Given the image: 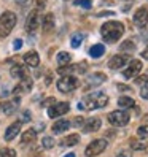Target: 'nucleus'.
<instances>
[{
    "instance_id": "nucleus-1",
    "label": "nucleus",
    "mask_w": 148,
    "mask_h": 157,
    "mask_svg": "<svg viewBox=\"0 0 148 157\" xmlns=\"http://www.w3.org/2000/svg\"><path fill=\"white\" fill-rule=\"evenodd\" d=\"M124 33V25L118 21H108L100 27V35L107 43H115L123 36Z\"/></svg>"
},
{
    "instance_id": "nucleus-2",
    "label": "nucleus",
    "mask_w": 148,
    "mask_h": 157,
    "mask_svg": "<svg viewBox=\"0 0 148 157\" xmlns=\"http://www.w3.org/2000/svg\"><path fill=\"white\" fill-rule=\"evenodd\" d=\"M108 103V97L104 94V92H92V94H88L83 97V100L78 103L80 109H99L104 108Z\"/></svg>"
},
{
    "instance_id": "nucleus-3",
    "label": "nucleus",
    "mask_w": 148,
    "mask_h": 157,
    "mask_svg": "<svg viewBox=\"0 0 148 157\" xmlns=\"http://www.w3.org/2000/svg\"><path fill=\"white\" fill-rule=\"evenodd\" d=\"M16 14L13 11H3L0 14V36L5 38L11 33V30L16 25Z\"/></svg>"
},
{
    "instance_id": "nucleus-4",
    "label": "nucleus",
    "mask_w": 148,
    "mask_h": 157,
    "mask_svg": "<svg viewBox=\"0 0 148 157\" xmlns=\"http://www.w3.org/2000/svg\"><path fill=\"white\" fill-rule=\"evenodd\" d=\"M108 122L115 125V127H124L129 124V121H131V116H129V113L126 111V109H116V111H112L108 116Z\"/></svg>"
},
{
    "instance_id": "nucleus-5",
    "label": "nucleus",
    "mask_w": 148,
    "mask_h": 157,
    "mask_svg": "<svg viewBox=\"0 0 148 157\" xmlns=\"http://www.w3.org/2000/svg\"><path fill=\"white\" fill-rule=\"evenodd\" d=\"M58 90L62 92V94H69V92H73L77 87H78V79L72 75H67V76H62L58 82Z\"/></svg>"
},
{
    "instance_id": "nucleus-6",
    "label": "nucleus",
    "mask_w": 148,
    "mask_h": 157,
    "mask_svg": "<svg viewBox=\"0 0 148 157\" xmlns=\"http://www.w3.org/2000/svg\"><path fill=\"white\" fill-rule=\"evenodd\" d=\"M105 149H107V140L99 138V140H94L88 144V147L85 149V155L86 157H96L99 154H102Z\"/></svg>"
},
{
    "instance_id": "nucleus-7",
    "label": "nucleus",
    "mask_w": 148,
    "mask_h": 157,
    "mask_svg": "<svg viewBox=\"0 0 148 157\" xmlns=\"http://www.w3.org/2000/svg\"><path fill=\"white\" fill-rule=\"evenodd\" d=\"M88 68L86 62H80V63H75V65H66V67H59L58 68V73L62 76H67L70 73H85Z\"/></svg>"
},
{
    "instance_id": "nucleus-8",
    "label": "nucleus",
    "mask_w": 148,
    "mask_h": 157,
    "mask_svg": "<svg viewBox=\"0 0 148 157\" xmlns=\"http://www.w3.org/2000/svg\"><path fill=\"white\" fill-rule=\"evenodd\" d=\"M40 16H38V10H34L30 11V14L27 16V19H26V30L27 33H35L37 29H38V24H40Z\"/></svg>"
},
{
    "instance_id": "nucleus-9",
    "label": "nucleus",
    "mask_w": 148,
    "mask_h": 157,
    "mask_svg": "<svg viewBox=\"0 0 148 157\" xmlns=\"http://www.w3.org/2000/svg\"><path fill=\"white\" fill-rule=\"evenodd\" d=\"M70 109V105L67 101H61V103H54L53 106L48 108V116L50 117H61L62 114L69 113Z\"/></svg>"
},
{
    "instance_id": "nucleus-10",
    "label": "nucleus",
    "mask_w": 148,
    "mask_h": 157,
    "mask_svg": "<svg viewBox=\"0 0 148 157\" xmlns=\"http://www.w3.org/2000/svg\"><path fill=\"white\" fill-rule=\"evenodd\" d=\"M142 62L140 60H131L129 62V65L126 67V70L123 71V76L124 78H134V76H138V73H140V70H142Z\"/></svg>"
},
{
    "instance_id": "nucleus-11",
    "label": "nucleus",
    "mask_w": 148,
    "mask_h": 157,
    "mask_svg": "<svg viewBox=\"0 0 148 157\" xmlns=\"http://www.w3.org/2000/svg\"><path fill=\"white\" fill-rule=\"evenodd\" d=\"M127 62H129V56H127V54H116V56H113L112 59H110L108 68L119 70V68H123Z\"/></svg>"
},
{
    "instance_id": "nucleus-12",
    "label": "nucleus",
    "mask_w": 148,
    "mask_h": 157,
    "mask_svg": "<svg viewBox=\"0 0 148 157\" xmlns=\"http://www.w3.org/2000/svg\"><path fill=\"white\" fill-rule=\"evenodd\" d=\"M134 24L138 25V27H145L148 24V8L142 6V8H138V10L134 13Z\"/></svg>"
},
{
    "instance_id": "nucleus-13",
    "label": "nucleus",
    "mask_w": 148,
    "mask_h": 157,
    "mask_svg": "<svg viewBox=\"0 0 148 157\" xmlns=\"http://www.w3.org/2000/svg\"><path fill=\"white\" fill-rule=\"evenodd\" d=\"M21 127H22V122H21V121L13 122L10 127L6 128V132H5V141H11V140H14V138L21 133Z\"/></svg>"
},
{
    "instance_id": "nucleus-14",
    "label": "nucleus",
    "mask_w": 148,
    "mask_h": 157,
    "mask_svg": "<svg viewBox=\"0 0 148 157\" xmlns=\"http://www.w3.org/2000/svg\"><path fill=\"white\" fill-rule=\"evenodd\" d=\"M100 125H102V121L99 117H91V119H86L85 124H83V130L86 133H91V132H97Z\"/></svg>"
},
{
    "instance_id": "nucleus-15",
    "label": "nucleus",
    "mask_w": 148,
    "mask_h": 157,
    "mask_svg": "<svg viewBox=\"0 0 148 157\" xmlns=\"http://www.w3.org/2000/svg\"><path fill=\"white\" fill-rule=\"evenodd\" d=\"M107 81V76L104 73H92L86 78V86L88 87H94V86H100L102 82Z\"/></svg>"
},
{
    "instance_id": "nucleus-16",
    "label": "nucleus",
    "mask_w": 148,
    "mask_h": 157,
    "mask_svg": "<svg viewBox=\"0 0 148 157\" xmlns=\"http://www.w3.org/2000/svg\"><path fill=\"white\" fill-rule=\"evenodd\" d=\"M22 59H24V62H26L29 67H38V65H40V56H38V52H37V51L26 52Z\"/></svg>"
},
{
    "instance_id": "nucleus-17",
    "label": "nucleus",
    "mask_w": 148,
    "mask_h": 157,
    "mask_svg": "<svg viewBox=\"0 0 148 157\" xmlns=\"http://www.w3.org/2000/svg\"><path fill=\"white\" fill-rule=\"evenodd\" d=\"M72 122L67 121V119H61V121H56L53 124V133H64V132H67L69 128H70Z\"/></svg>"
},
{
    "instance_id": "nucleus-18",
    "label": "nucleus",
    "mask_w": 148,
    "mask_h": 157,
    "mask_svg": "<svg viewBox=\"0 0 148 157\" xmlns=\"http://www.w3.org/2000/svg\"><path fill=\"white\" fill-rule=\"evenodd\" d=\"M32 79L30 78H24V79H21V82H19V86H16L14 89H13V95H18L19 92H29L30 89H32Z\"/></svg>"
},
{
    "instance_id": "nucleus-19",
    "label": "nucleus",
    "mask_w": 148,
    "mask_h": 157,
    "mask_svg": "<svg viewBox=\"0 0 148 157\" xmlns=\"http://www.w3.org/2000/svg\"><path fill=\"white\" fill-rule=\"evenodd\" d=\"M16 105H18V100L16 101H3V103H0V111L5 116H11L16 111Z\"/></svg>"
},
{
    "instance_id": "nucleus-20",
    "label": "nucleus",
    "mask_w": 148,
    "mask_h": 157,
    "mask_svg": "<svg viewBox=\"0 0 148 157\" xmlns=\"http://www.w3.org/2000/svg\"><path fill=\"white\" fill-rule=\"evenodd\" d=\"M80 141V135L78 133H72V135H67L61 140V146L62 147H70V146H75L77 143Z\"/></svg>"
},
{
    "instance_id": "nucleus-21",
    "label": "nucleus",
    "mask_w": 148,
    "mask_h": 157,
    "mask_svg": "<svg viewBox=\"0 0 148 157\" xmlns=\"http://www.w3.org/2000/svg\"><path fill=\"white\" fill-rule=\"evenodd\" d=\"M10 75L16 79H24V78H27V70L22 65H13L10 70Z\"/></svg>"
},
{
    "instance_id": "nucleus-22",
    "label": "nucleus",
    "mask_w": 148,
    "mask_h": 157,
    "mask_svg": "<svg viewBox=\"0 0 148 157\" xmlns=\"http://www.w3.org/2000/svg\"><path fill=\"white\" fill-rule=\"evenodd\" d=\"M54 29V14L53 13H48L45 17H43V32H51Z\"/></svg>"
},
{
    "instance_id": "nucleus-23",
    "label": "nucleus",
    "mask_w": 148,
    "mask_h": 157,
    "mask_svg": "<svg viewBox=\"0 0 148 157\" xmlns=\"http://www.w3.org/2000/svg\"><path fill=\"white\" fill-rule=\"evenodd\" d=\"M104 52H105L104 44H92L91 49H89V56L94 57V59H99L100 56H104Z\"/></svg>"
},
{
    "instance_id": "nucleus-24",
    "label": "nucleus",
    "mask_w": 148,
    "mask_h": 157,
    "mask_svg": "<svg viewBox=\"0 0 148 157\" xmlns=\"http://www.w3.org/2000/svg\"><path fill=\"white\" fill-rule=\"evenodd\" d=\"M35 138H37V133L34 128H29V130H26L22 135H21V143L22 144H29L32 141H35Z\"/></svg>"
},
{
    "instance_id": "nucleus-25",
    "label": "nucleus",
    "mask_w": 148,
    "mask_h": 157,
    "mask_svg": "<svg viewBox=\"0 0 148 157\" xmlns=\"http://www.w3.org/2000/svg\"><path fill=\"white\" fill-rule=\"evenodd\" d=\"M56 59H58V63H59L61 67H66V65H69V63H70L72 56H70L67 51H62V52L58 54V57H56Z\"/></svg>"
},
{
    "instance_id": "nucleus-26",
    "label": "nucleus",
    "mask_w": 148,
    "mask_h": 157,
    "mask_svg": "<svg viewBox=\"0 0 148 157\" xmlns=\"http://www.w3.org/2000/svg\"><path fill=\"white\" fill-rule=\"evenodd\" d=\"M118 105H119V108H132V106L135 105V101H134V98H131V97L123 95V97L118 98Z\"/></svg>"
},
{
    "instance_id": "nucleus-27",
    "label": "nucleus",
    "mask_w": 148,
    "mask_h": 157,
    "mask_svg": "<svg viewBox=\"0 0 148 157\" xmlns=\"http://www.w3.org/2000/svg\"><path fill=\"white\" fill-rule=\"evenodd\" d=\"M83 40H85V35H83V33H75V35L72 36L70 46L77 49V48H80V44H81V41H83Z\"/></svg>"
},
{
    "instance_id": "nucleus-28",
    "label": "nucleus",
    "mask_w": 148,
    "mask_h": 157,
    "mask_svg": "<svg viewBox=\"0 0 148 157\" xmlns=\"http://www.w3.org/2000/svg\"><path fill=\"white\" fill-rule=\"evenodd\" d=\"M42 144L45 149H51V147H54V144H56V141H54L53 136H45L42 140Z\"/></svg>"
},
{
    "instance_id": "nucleus-29",
    "label": "nucleus",
    "mask_w": 148,
    "mask_h": 157,
    "mask_svg": "<svg viewBox=\"0 0 148 157\" xmlns=\"http://www.w3.org/2000/svg\"><path fill=\"white\" fill-rule=\"evenodd\" d=\"M0 157H16V151L11 149V147H3L0 151Z\"/></svg>"
},
{
    "instance_id": "nucleus-30",
    "label": "nucleus",
    "mask_w": 148,
    "mask_h": 157,
    "mask_svg": "<svg viewBox=\"0 0 148 157\" xmlns=\"http://www.w3.org/2000/svg\"><path fill=\"white\" fill-rule=\"evenodd\" d=\"M75 6H81V8H85V10H89L92 6V2L91 0H75Z\"/></svg>"
},
{
    "instance_id": "nucleus-31",
    "label": "nucleus",
    "mask_w": 148,
    "mask_h": 157,
    "mask_svg": "<svg viewBox=\"0 0 148 157\" xmlns=\"http://www.w3.org/2000/svg\"><path fill=\"white\" fill-rule=\"evenodd\" d=\"M119 48H121V51H134L135 49V44L131 40H127V41H124L121 46H119Z\"/></svg>"
},
{
    "instance_id": "nucleus-32",
    "label": "nucleus",
    "mask_w": 148,
    "mask_h": 157,
    "mask_svg": "<svg viewBox=\"0 0 148 157\" xmlns=\"http://www.w3.org/2000/svg\"><path fill=\"white\" fill-rule=\"evenodd\" d=\"M146 82H148V75H140L135 78V84H138V86H143Z\"/></svg>"
},
{
    "instance_id": "nucleus-33",
    "label": "nucleus",
    "mask_w": 148,
    "mask_h": 157,
    "mask_svg": "<svg viewBox=\"0 0 148 157\" xmlns=\"http://www.w3.org/2000/svg\"><path fill=\"white\" fill-rule=\"evenodd\" d=\"M131 149H145V144L143 143H138V141H135V140H131Z\"/></svg>"
},
{
    "instance_id": "nucleus-34",
    "label": "nucleus",
    "mask_w": 148,
    "mask_h": 157,
    "mask_svg": "<svg viewBox=\"0 0 148 157\" xmlns=\"http://www.w3.org/2000/svg\"><path fill=\"white\" fill-rule=\"evenodd\" d=\"M140 97H142L143 100H148V82L142 86V89H140Z\"/></svg>"
},
{
    "instance_id": "nucleus-35",
    "label": "nucleus",
    "mask_w": 148,
    "mask_h": 157,
    "mask_svg": "<svg viewBox=\"0 0 148 157\" xmlns=\"http://www.w3.org/2000/svg\"><path fill=\"white\" fill-rule=\"evenodd\" d=\"M137 133L140 135V136L148 135V124H146V125H142V127H138V128H137Z\"/></svg>"
},
{
    "instance_id": "nucleus-36",
    "label": "nucleus",
    "mask_w": 148,
    "mask_h": 157,
    "mask_svg": "<svg viewBox=\"0 0 148 157\" xmlns=\"http://www.w3.org/2000/svg\"><path fill=\"white\" fill-rule=\"evenodd\" d=\"M35 5H37V10H45L46 6V0H35Z\"/></svg>"
},
{
    "instance_id": "nucleus-37",
    "label": "nucleus",
    "mask_w": 148,
    "mask_h": 157,
    "mask_svg": "<svg viewBox=\"0 0 148 157\" xmlns=\"http://www.w3.org/2000/svg\"><path fill=\"white\" fill-rule=\"evenodd\" d=\"M83 124H85V119H83L81 116H78V117L73 119V125H75V127H81Z\"/></svg>"
},
{
    "instance_id": "nucleus-38",
    "label": "nucleus",
    "mask_w": 148,
    "mask_h": 157,
    "mask_svg": "<svg viewBox=\"0 0 148 157\" xmlns=\"http://www.w3.org/2000/svg\"><path fill=\"white\" fill-rule=\"evenodd\" d=\"M29 121H30V113H29V111L22 113V119H21V122H29Z\"/></svg>"
},
{
    "instance_id": "nucleus-39",
    "label": "nucleus",
    "mask_w": 148,
    "mask_h": 157,
    "mask_svg": "<svg viewBox=\"0 0 148 157\" xmlns=\"http://www.w3.org/2000/svg\"><path fill=\"white\" fill-rule=\"evenodd\" d=\"M21 46H22V40L16 38V40H14V43H13V48H14V49H21Z\"/></svg>"
},
{
    "instance_id": "nucleus-40",
    "label": "nucleus",
    "mask_w": 148,
    "mask_h": 157,
    "mask_svg": "<svg viewBox=\"0 0 148 157\" xmlns=\"http://www.w3.org/2000/svg\"><path fill=\"white\" fill-rule=\"evenodd\" d=\"M116 157H131V151H121V152H118Z\"/></svg>"
},
{
    "instance_id": "nucleus-41",
    "label": "nucleus",
    "mask_w": 148,
    "mask_h": 157,
    "mask_svg": "<svg viewBox=\"0 0 148 157\" xmlns=\"http://www.w3.org/2000/svg\"><path fill=\"white\" fill-rule=\"evenodd\" d=\"M118 89H119V90H127V92H131V90H132L129 86H123V84H118Z\"/></svg>"
},
{
    "instance_id": "nucleus-42",
    "label": "nucleus",
    "mask_w": 148,
    "mask_h": 157,
    "mask_svg": "<svg viewBox=\"0 0 148 157\" xmlns=\"http://www.w3.org/2000/svg\"><path fill=\"white\" fill-rule=\"evenodd\" d=\"M113 11H102V13H99V16H112Z\"/></svg>"
},
{
    "instance_id": "nucleus-43",
    "label": "nucleus",
    "mask_w": 148,
    "mask_h": 157,
    "mask_svg": "<svg viewBox=\"0 0 148 157\" xmlns=\"http://www.w3.org/2000/svg\"><path fill=\"white\" fill-rule=\"evenodd\" d=\"M142 57H143V59H146V60H148V48H146V49H145V51H142Z\"/></svg>"
},
{
    "instance_id": "nucleus-44",
    "label": "nucleus",
    "mask_w": 148,
    "mask_h": 157,
    "mask_svg": "<svg viewBox=\"0 0 148 157\" xmlns=\"http://www.w3.org/2000/svg\"><path fill=\"white\" fill-rule=\"evenodd\" d=\"M64 157H75V154H73V152H69V154H66Z\"/></svg>"
},
{
    "instance_id": "nucleus-45",
    "label": "nucleus",
    "mask_w": 148,
    "mask_h": 157,
    "mask_svg": "<svg viewBox=\"0 0 148 157\" xmlns=\"http://www.w3.org/2000/svg\"><path fill=\"white\" fill-rule=\"evenodd\" d=\"M18 2H22V0H18Z\"/></svg>"
}]
</instances>
